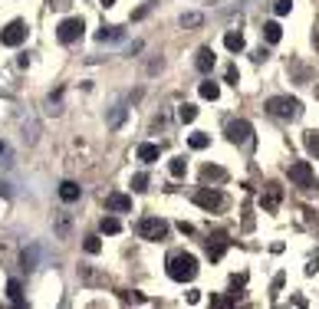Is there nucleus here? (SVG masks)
Here are the masks:
<instances>
[{"label":"nucleus","instance_id":"1","mask_svg":"<svg viewBox=\"0 0 319 309\" xmlns=\"http://www.w3.org/2000/svg\"><path fill=\"white\" fill-rule=\"evenodd\" d=\"M165 266H168V276H171L175 283H191V280L198 276V257H194V254H185V250L171 254Z\"/></svg>","mask_w":319,"mask_h":309},{"label":"nucleus","instance_id":"2","mask_svg":"<svg viewBox=\"0 0 319 309\" xmlns=\"http://www.w3.org/2000/svg\"><path fill=\"white\" fill-rule=\"evenodd\" d=\"M266 112H270L273 119H296L299 99H293V96H273V99H266Z\"/></svg>","mask_w":319,"mask_h":309},{"label":"nucleus","instance_id":"3","mask_svg":"<svg viewBox=\"0 0 319 309\" xmlns=\"http://www.w3.org/2000/svg\"><path fill=\"white\" fill-rule=\"evenodd\" d=\"M138 237H142V240H165L168 221H161V217H142V221H138Z\"/></svg>","mask_w":319,"mask_h":309},{"label":"nucleus","instance_id":"4","mask_svg":"<svg viewBox=\"0 0 319 309\" xmlns=\"http://www.w3.org/2000/svg\"><path fill=\"white\" fill-rule=\"evenodd\" d=\"M290 181L296 184V188H316V171H313V165L309 161H293L290 165Z\"/></svg>","mask_w":319,"mask_h":309},{"label":"nucleus","instance_id":"5","mask_svg":"<svg viewBox=\"0 0 319 309\" xmlns=\"http://www.w3.org/2000/svg\"><path fill=\"white\" fill-rule=\"evenodd\" d=\"M82 30H86L82 17H69L56 26V36H59V43H76V40H82Z\"/></svg>","mask_w":319,"mask_h":309},{"label":"nucleus","instance_id":"6","mask_svg":"<svg viewBox=\"0 0 319 309\" xmlns=\"http://www.w3.org/2000/svg\"><path fill=\"white\" fill-rule=\"evenodd\" d=\"M27 40V23L23 20H10L3 26V33H0V43L3 46H20Z\"/></svg>","mask_w":319,"mask_h":309},{"label":"nucleus","instance_id":"7","mask_svg":"<svg viewBox=\"0 0 319 309\" xmlns=\"http://www.w3.org/2000/svg\"><path fill=\"white\" fill-rule=\"evenodd\" d=\"M194 204L204 210H220L224 207V194H220L217 188H201L198 194H194Z\"/></svg>","mask_w":319,"mask_h":309},{"label":"nucleus","instance_id":"8","mask_svg":"<svg viewBox=\"0 0 319 309\" xmlns=\"http://www.w3.org/2000/svg\"><path fill=\"white\" fill-rule=\"evenodd\" d=\"M250 135H253V125L250 122H231L227 125V142H234V145H247L250 142Z\"/></svg>","mask_w":319,"mask_h":309},{"label":"nucleus","instance_id":"9","mask_svg":"<svg viewBox=\"0 0 319 309\" xmlns=\"http://www.w3.org/2000/svg\"><path fill=\"white\" fill-rule=\"evenodd\" d=\"M106 210H109V214H129V210H132V198L122 194V191H112L109 198H106Z\"/></svg>","mask_w":319,"mask_h":309},{"label":"nucleus","instance_id":"10","mask_svg":"<svg viewBox=\"0 0 319 309\" xmlns=\"http://www.w3.org/2000/svg\"><path fill=\"white\" fill-rule=\"evenodd\" d=\"M214 63H217L214 50H211V46H201V50H198V59H194L198 73H211V69H214Z\"/></svg>","mask_w":319,"mask_h":309},{"label":"nucleus","instance_id":"11","mask_svg":"<svg viewBox=\"0 0 319 309\" xmlns=\"http://www.w3.org/2000/svg\"><path fill=\"white\" fill-rule=\"evenodd\" d=\"M260 204H264V210H276L280 207V188H276V184H266V194L260 198Z\"/></svg>","mask_w":319,"mask_h":309},{"label":"nucleus","instance_id":"12","mask_svg":"<svg viewBox=\"0 0 319 309\" xmlns=\"http://www.w3.org/2000/svg\"><path fill=\"white\" fill-rule=\"evenodd\" d=\"M201 178H204V181L220 184V181H227V171H224V168H217V165H204V168H201Z\"/></svg>","mask_w":319,"mask_h":309},{"label":"nucleus","instance_id":"13","mask_svg":"<svg viewBox=\"0 0 319 309\" xmlns=\"http://www.w3.org/2000/svg\"><path fill=\"white\" fill-rule=\"evenodd\" d=\"M264 40H266V43H280V40H283V26H280L276 20H270L264 26Z\"/></svg>","mask_w":319,"mask_h":309},{"label":"nucleus","instance_id":"14","mask_svg":"<svg viewBox=\"0 0 319 309\" xmlns=\"http://www.w3.org/2000/svg\"><path fill=\"white\" fill-rule=\"evenodd\" d=\"M79 191L82 188H79L76 181H63V184H59V198L63 201H79Z\"/></svg>","mask_w":319,"mask_h":309},{"label":"nucleus","instance_id":"15","mask_svg":"<svg viewBox=\"0 0 319 309\" xmlns=\"http://www.w3.org/2000/svg\"><path fill=\"white\" fill-rule=\"evenodd\" d=\"M224 250H227V240H224V237L208 240V257H211V260H220V257H224Z\"/></svg>","mask_w":319,"mask_h":309},{"label":"nucleus","instance_id":"16","mask_svg":"<svg viewBox=\"0 0 319 309\" xmlns=\"http://www.w3.org/2000/svg\"><path fill=\"white\" fill-rule=\"evenodd\" d=\"M138 161H145V165H152V161H158V145H138Z\"/></svg>","mask_w":319,"mask_h":309},{"label":"nucleus","instance_id":"17","mask_svg":"<svg viewBox=\"0 0 319 309\" xmlns=\"http://www.w3.org/2000/svg\"><path fill=\"white\" fill-rule=\"evenodd\" d=\"M7 296H10L13 306H23V286H20V280H10V283H7Z\"/></svg>","mask_w":319,"mask_h":309},{"label":"nucleus","instance_id":"18","mask_svg":"<svg viewBox=\"0 0 319 309\" xmlns=\"http://www.w3.org/2000/svg\"><path fill=\"white\" fill-rule=\"evenodd\" d=\"M224 46H227L231 53H240V50H243V33H237V30H231V33L224 36Z\"/></svg>","mask_w":319,"mask_h":309},{"label":"nucleus","instance_id":"19","mask_svg":"<svg viewBox=\"0 0 319 309\" xmlns=\"http://www.w3.org/2000/svg\"><path fill=\"white\" fill-rule=\"evenodd\" d=\"M217 96H220V86L214 82V79H204V82H201V99H211V102H214Z\"/></svg>","mask_w":319,"mask_h":309},{"label":"nucleus","instance_id":"20","mask_svg":"<svg viewBox=\"0 0 319 309\" xmlns=\"http://www.w3.org/2000/svg\"><path fill=\"white\" fill-rule=\"evenodd\" d=\"M99 231H102V233H109V237H112V233H119V231H122L119 217H112V214H109V217H102V221H99Z\"/></svg>","mask_w":319,"mask_h":309},{"label":"nucleus","instance_id":"21","mask_svg":"<svg viewBox=\"0 0 319 309\" xmlns=\"http://www.w3.org/2000/svg\"><path fill=\"white\" fill-rule=\"evenodd\" d=\"M187 145H191L194 152H204V148L211 145V135H204V132H194L191 138H187Z\"/></svg>","mask_w":319,"mask_h":309},{"label":"nucleus","instance_id":"22","mask_svg":"<svg viewBox=\"0 0 319 309\" xmlns=\"http://www.w3.org/2000/svg\"><path fill=\"white\" fill-rule=\"evenodd\" d=\"M168 171H171V178H185L187 175V161H185V158H171Z\"/></svg>","mask_w":319,"mask_h":309},{"label":"nucleus","instance_id":"23","mask_svg":"<svg viewBox=\"0 0 319 309\" xmlns=\"http://www.w3.org/2000/svg\"><path fill=\"white\" fill-rule=\"evenodd\" d=\"M115 36H122V26H102L99 33H96V40L106 43V40H115Z\"/></svg>","mask_w":319,"mask_h":309},{"label":"nucleus","instance_id":"24","mask_svg":"<svg viewBox=\"0 0 319 309\" xmlns=\"http://www.w3.org/2000/svg\"><path fill=\"white\" fill-rule=\"evenodd\" d=\"M178 119H181V122H194V119H198V109H194L191 102H185V105L178 109Z\"/></svg>","mask_w":319,"mask_h":309},{"label":"nucleus","instance_id":"25","mask_svg":"<svg viewBox=\"0 0 319 309\" xmlns=\"http://www.w3.org/2000/svg\"><path fill=\"white\" fill-rule=\"evenodd\" d=\"M306 152H313V154H319V132H306Z\"/></svg>","mask_w":319,"mask_h":309},{"label":"nucleus","instance_id":"26","mask_svg":"<svg viewBox=\"0 0 319 309\" xmlns=\"http://www.w3.org/2000/svg\"><path fill=\"white\" fill-rule=\"evenodd\" d=\"M132 191H148V175H145V171H138V175L132 178Z\"/></svg>","mask_w":319,"mask_h":309},{"label":"nucleus","instance_id":"27","mask_svg":"<svg viewBox=\"0 0 319 309\" xmlns=\"http://www.w3.org/2000/svg\"><path fill=\"white\" fill-rule=\"evenodd\" d=\"M82 247H86V254H99V250H102V240H99V237H86V243H82Z\"/></svg>","mask_w":319,"mask_h":309},{"label":"nucleus","instance_id":"28","mask_svg":"<svg viewBox=\"0 0 319 309\" xmlns=\"http://www.w3.org/2000/svg\"><path fill=\"white\" fill-rule=\"evenodd\" d=\"M122 119H125V105H115V112H112L109 125H112V129H119V125H122Z\"/></svg>","mask_w":319,"mask_h":309},{"label":"nucleus","instance_id":"29","mask_svg":"<svg viewBox=\"0 0 319 309\" xmlns=\"http://www.w3.org/2000/svg\"><path fill=\"white\" fill-rule=\"evenodd\" d=\"M273 10H276V17H286V13L293 10V0H276V7H273Z\"/></svg>","mask_w":319,"mask_h":309},{"label":"nucleus","instance_id":"30","mask_svg":"<svg viewBox=\"0 0 319 309\" xmlns=\"http://www.w3.org/2000/svg\"><path fill=\"white\" fill-rule=\"evenodd\" d=\"M224 79H227L231 86H237V82H240V73H237V66H227V73H224Z\"/></svg>","mask_w":319,"mask_h":309},{"label":"nucleus","instance_id":"31","mask_svg":"<svg viewBox=\"0 0 319 309\" xmlns=\"http://www.w3.org/2000/svg\"><path fill=\"white\" fill-rule=\"evenodd\" d=\"M181 23H185V26H198V23H201V13H185V17H181Z\"/></svg>","mask_w":319,"mask_h":309},{"label":"nucleus","instance_id":"32","mask_svg":"<svg viewBox=\"0 0 319 309\" xmlns=\"http://www.w3.org/2000/svg\"><path fill=\"white\" fill-rule=\"evenodd\" d=\"M112 3H115V0H102V7H112Z\"/></svg>","mask_w":319,"mask_h":309},{"label":"nucleus","instance_id":"33","mask_svg":"<svg viewBox=\"0 0 319 309\" xmlns=\"http://www.w3.org/2000/svg\"><path fill=\"white\" fill-rule=\"evenodd\" d=\"M0 154H3V142H0Z\"/></svg>","mask_w":319,"mask_h":309},{"label":"nucleus","instance_id":"34","mask_svg":"<svg viewBox=\"0 0 319 309\" xmlns=\"http://www.w3.org/2000/svg\"><path fill=\"white\" fill-rule=\"evenodd\" d=\"M316 46H319V36H316Z\"/></svg>","mask_w":319,"mask_h":309}]
</instances>
